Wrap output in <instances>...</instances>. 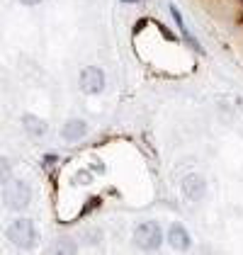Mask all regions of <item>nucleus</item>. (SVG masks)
Instances as JSON below:
<instances>
[{"instance_id": "nucleus-7", "label": "nucleus", "mask_w": 243, "mask_h": 255, "mask_svg": "<svg viewBox=\"0 0 243 255\" xmlns=\"http://www.w3.org/2000/svg\"><path fill=\"white\" fill-rule=\"evenodd\" d=\"M168 241H170V246H173V248L185 251V248L190 246V234L182 229L180 224H173V226H170V231H168Z\"/></svg>"}, {"instance_id": "nucleus-11", "label": "nucleus", "mask_w": 243, "mask_h": 255, "mask_svg": "<svg viewBox=\"0 0 243 255\" xmlns=\"http://www.w3.org/2000/svg\"><path fill=\"white\" fill-rule=\"evenodd\" d=\"M22 5H37V2H41V0H20Z\"/></svg>"}, {"instance_id": "nucleus-10", "label": "nucleus", "mask_w": 243, "mask_h": 255, "mask_svg": "<svg viewBox=\"0 0 243 255\" xmlns=\"http://www.w3.org/2000/svg\"><path fill=\"white\" fill-rule=\"evenodd\" d=\"M54 163H56V156H46L44 158V165H46V168H51Z\"/></svg>"}, {"instance_id": "nucleus-2", "label": "nucleus", "mask_w": 243, "mask_h": 255, "mask_svg": "<svg viewBox=\"0 0 243 255\" xmlns=\"http://www.w3.org/2000/svg\"><path fill=\"white\" fill-rule=\"evenodd\" d=\"M163 241V231L156 221H146V224H139L136 231H134V243L139 248H146V251H153L158 248Z\"/></svg>"}, {"instance_id": "nucleus-8", "label": "nucleus", "mask_w": 243, "mask_h": 255, "mask_svg": "<svg viewBox=\"0 0 243 255\" xmlns=\"http://www.w3.org/2000/svg\"><path fill=\"white\" fill-rule=\"evenodd\" d=\"M24 129L32 134V136H37V138H41L46 131H49V127H46V122H41V119H37V117H24Z\"/></svg>"}, {"instance_id": "nucleus-1", "label": "nucleus", "mask_w": 243, "mask_h": 255, "mask_svg": "<svg viewBox=\"0 0 243 255\" xmlns=\"http://www.w3.org/2000/svg\"><path fill=\"white\" fill-rule=\"evenodd\" d=\"M7 238L17 246V248H29L37 238V229L29 219H15L7 229Z\"/></svg>"}, {"instance_id": "nucleus-5", "label": "nucleus", "mask_w": 243, "mask_h": 255, "mask_svg": "<svg viewBox=\"0 0 243 255\" xmlns=\"http://www.w3.org/2000/svg\"><path fill=\"white\" fill-rule=\"evenodd\" d=\"M182 192L187 199H192V202H200L207 192V182H204L202 175H187L182 180Z\"/></svg>"}, {"instance_id": "nucleus-12", "label": "nucleus", "mask_w": 243, "mask_h": 255, "mask_svg": "<svg viewBox=\"0 0 243 255\" xmlns=\"http://www.w3.org/2000/svg\"><path fill=\"white\" fill-rule=\"evenodd\" d=\"M124 2H136V0H124Z\"/></svg>"}, {"instance_id": "nucleus-3", "label": "nucleus", "mask_w": 243, "mask_h": 255, "mask_svg": "<svg viewBox=\"0 0 243 255\" xmlns=\"http://www.w3.org/2000/svg\"><path fill=\"white\" fill-rule=\"evenodd\" d=\"M5 197H7V204H10L12 209H24V207L29 204L32 190H29V185H27L24 180H15L12 187H10V195L5 192Z\"/></svg>"}, {"instance_id": "nucleus-6", "label": "nucleus", "mask_w": 243, "mask_h": 255, "mask_svg": "<svg viewBox=\"0 0 243 255\" xmlns=\"http://www.w3.org/2000/svg\"><path fill=\"white\" fill-rule=\"evenodd\" d=\"M88 134V124L81 122V119H73V122H68L63 129H61V136L66 138V141H78Z\"/></svg>"}, {"instance_id": "nucleus-4", "label": "nucleus", "mask_w": 243, "mask_h": 255, "mask_svg": "<svg viewBox=\"0 0 243 255\" xmlns=\"http://www.w3.org/2000/svg\"><path fill=\"white\" fill-rule=\"evenodd\" d=\"M81 88H83V93H90V95L100 93L102 88H105V76H102L100 68H95V66H88V68H83V73H81Z\"/></svg>"}, {"instance_id": "nucleus-9", "label": "nucleus", "mask_w": 243, "mask_h": 255, "mask_svg": "<svg viewBox=\"0 0 243 255\" xmlns=\"http://www.w3.org/2000/svg\"><path fill=\"white\" fill-rule=\"evenodd\" d=\"M76 182H78V185H85V182H90V173H85V170H83V173H78V175H76Z\"/></svg>"}]
</instances>
